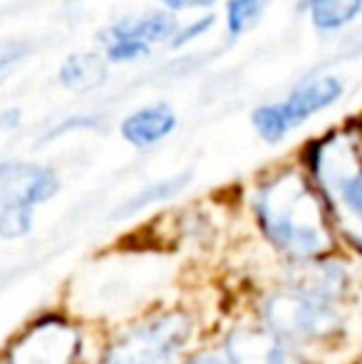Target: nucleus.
<instances>
[{
  "label": "nucleus",
  "mask_w": 362,
  "mask_h": 364,
  "mask_svg": "<svg viewBox=\"0 0 362 364\" xmlns=\"http://www.w3.org/2000/svg\"><path fill=\"white\" fill-rule=\"evenodd\" d=\"M253 213L263 238L288 265L338 255V235L308 173L285 168L263 181L253 196Z\"/></svg>",
  "instance_id": "obj_2"
},
{
  "label": "nucleus",
  "mask_w": 362,
  "mask_h": 364,
  "mask_svg": "<svg viewBox=\"0 0 362 364\" xmlns=\"http://www.w3.org/2000/svg\"><path fill=\"white\" fill-rule=\"evenodd\" d=\"M211 25H213V15H206V18H203V20H198V23H193L191 28L181 30L179 38L171 40V45H174V48H181V45H186V43H188V40H193V38H198V35H201V33H206V30L211 28Z\"/></svg>",
  "instance_id": "obj_16"
},
{
  "label": "nucleus",
  "mask_w": 362,
  "mask_h": 364,
  "mask_svg": "<svg viewBox=\"0 0 362 364\" xmlns=\"http://www.w3.org/2000/svg\"><path fill=\"white\" fill-rule=\"evenodd\" d=\"M60 181L50 168L35 164H3L0 166V206L3 203H23L40 206L58 193Z\"/></svg>",
  "instance_id": "obj_7"
},
{
  "label": "nucleus",
  "mask_w": 362,
  "mask_h": 364,
  "mask_svg": "<svg viewBox=\"0 0 362 364\" xmlns=\"http://www.w3.org/2000/svg\"><path fill=\"white\" fill-rule=\"evenodd\" d=\"M176 127V114L166 105L144 107L122 122V136L134 146H151L169 136Z\"/></svg>",
  "instance_id": "obj_9"
},
{
  "label": "nucleus",
  "mask_w": 362,
  "mask_h": 364,
  "mask_svg": "<svg viewBox=\"0 0 362 364\" xmlns=\"http://www.w3.org/2000/svg\"><path fill=\"white\" fill-rule=\"evenodd\" d=\"M193 335V322L183 312H161L119 335L107 347L102 364H171Z\"/></svg>",
  "instance_id": "obj_4"
},
{
  "label": "nucleus",
  "mask_w": 362,
  "mask_h": 364,
  "mask_svg": "<svg viewBox=\"0 0 362 364\" xmlns=\"http://www.w3.org/2000/svg\"><path fill=\"white\" fill-rule=\"evenodd\" d=\"M107 80V65L100 55L80 53L70 55L60 68V82L73 92H92Z\"/></svg>",
  "instance_id": "obj_10"
},
{
  "label": "nucleus",
  "mask_w": 362,
  "mask_h": 364,
  "mask_svg": "<svg viewBox=\"0 0 362 364\" xmlns=\"http://www.w3.org/2000/svg\"><path fill=\"white\" fill-rule=\"evenodd\" d=\"M305 168L328 208L338 243L362 258V149L335 132L305 149Z\"/></svg>",
  "instance_id": "obj_3"
},
{
  "label": "nucleus",
  "mask_w": 362,
  "mask_h": 364,
  "mask_svg": "<svg viewBox=\"0 0 362 364\" xmlns=\"http://www.w3.org/2000/svg\"><path fill=\"white\" fill-rule=\"evenodd\" d=\"M35 208L23 206V203H3L0 206V238L15 240L23 238L33 230Z\"/></svg>",
  "instance_id": "obj_14"
},
{
  "label": "nucleus",
  "mask_w": 362,
  "mask_h": 364,
  "mask_svg": "<svg viewBox=\"0 0 362 364\" xmlns=\"http://www.w3.org/2000/svg\"><path fill=\"white\" fill-rule=\"evenodd\" d=\"M161 3L171 10H183V8H201V5H211L213 0H161Z\"/></svg>",
  "instance_id": "obj_17"
},
{
  "label": "nucleus",
  "mask_w": 362,
  "mask_h": 364,
  "mask_svg": "<svg viewBox=\"0 0 362 364\" xmlns=\"http://www.w3.org/2000/svg\"><path fill=\"white\" fill-rule=\"evenodd\" d=\"M340 95H343V82L338 77H320V80L298 87L288 100L275 105V109H278L285 129L290 132L303 124L305 119H310L315 112H323L330 105H335Z\"/></svg>",
  "instance_id": "obj_8"
},
{
  "label": "nucleus",
  "mask_w": 362,
  "mask_h": 364,
  "mask_svg": "<svg viewBox=\"0 0 362 364\" xmlns=\"http://www.w3.org/2000/svg\"><path fill=\"white\" fill-rule=\"evenodd\" d=\"M188 181H191V173L183 171V173H179V176L166 178V181L151 183V186L142 188V191H139V193H134V196H132V198H127V201L122 203V206L115 211V218L134 216L137 211H144V208L154 206V203L169 201V198H174L176 193H179Z\"/></svg>",
  "instance_id": "obj_12"
},
{
  "label": "nucleus",
  "mask_w": 362,
  "mask_h": 364,
  "mask_svg": "<svg viewBox=\"0 0 362 364\" xmlns=\"http://www.w3.org/2000/svg\"><path fill=\"white\" fill-rule=\"evenodd\" d=\"M82 337L63 317H43L23 330L8 347V364H78Z\"/></svg>",
  "instance_id": "obj_5"
},
{
  "label": "nucleus",
  "mask_w": 362,
  "mask_h": 364,
  "mask_svg": "<svg viewBox=\"0 0 362 364\" xmlns=\"http://www.w3.org/2000/svg\"><path fill=\"white\" fill-rule=\"evenodd\" d=\"M353 288V270L340 255L288 265V278L263 300V325L300 352L328 345L345 332Z\"/></svg>",
  "instance_id": "obj_1"
},
{
  "label": "nucleus",
  "mask_w": 362,
  "mask_h": 364,
  "mask_svg": "<svg viewBox=\"0 0 362 364\" xmlns=\"http://www.w3.org/2000/svg\"><path fill=\"white\" fill-rule=\"evenodd\" d=\"M176 30V20L166 13H154L149 18L142 20H127V23H119L110 30L117 38L132 40V43H139L144 48H149L151 43H159V40H166L171 33Z\"/></svg>",
  "instance_id": "obj_11"
},
{
  "label": "nucleus",
  "mask_w": 362,
  "mask_h": 364,
  "mask_svg": "<svg viewBox=\"0 0 362 364\" xmlns=\"http://www.w3.org/2000/svg\"><path fill=\"white\" fill-rule=\"evenodd\" d=\"M318 30H340L362 13V0H305Z\"/></svg>",
  "instance_id": "obj_13"
},
{
  "label": "nucleus",
  "mask_w": 362,
  "mask_h": 364,
  "mask_svg": "<svg viewBox=\"0 0 362 364\" xmlns=\"http://www.w3.org/2000/svg\"><path fill=\"white\" fill-rule=\"evenodd\" d=\"M271 0H228V33L233 38L243 35L258 18Z\"/></svg>",
  "instance_id": "obj_15"
},
{
  "label": "nucleus",
  "mask_w": 362,
  "mask_h": 364,
  "mask_svg": "<svg viewBox=\"0 0 362 364\" xmlns=\"http://www.w3.org/2000/svg\"><path fill=\"white\" fill-rule=\"evenodd\" d=\"M228 364H305L298 347L266 325H248L231 332L226 342Z\"/></svg>",
  "instance_id": "obj_6"
},
{
  "label": "nucleus",
  "mask_w": 362,
  "mask_h": 364,
  "mask_svg": "<svg viewBox=\"0 0 362 364\" xmlns=\"http://www.w3.org/2000/svg\"><path fill=\"white\" fill-rule=\"evenodd\" d=\"M181 364H228V362H223L221 357H216V355H196Z\"/></svg>",
  "instance_id": "obj_18"
}]
</instances>
